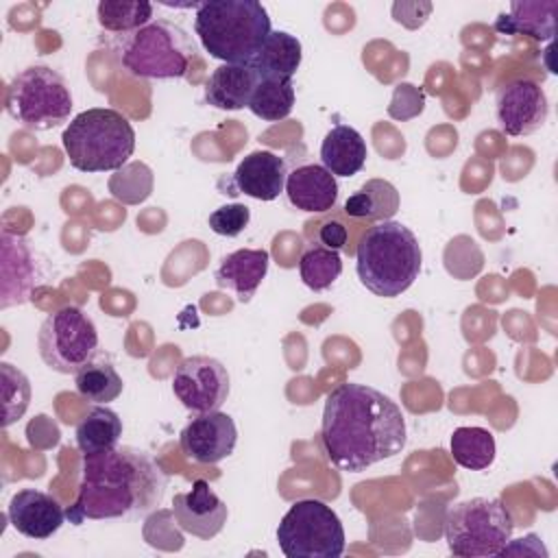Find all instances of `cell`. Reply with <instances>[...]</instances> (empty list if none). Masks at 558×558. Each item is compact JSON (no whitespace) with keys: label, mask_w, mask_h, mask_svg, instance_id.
Wrapping results in <instances>:
<instances>
[{"label":"cell","mask_w":558,"mask_h":558,"mask_svg":"<svg viewBox=\"0 0 558 558\" xmlns=\"http://www.w3.org/2000/svg\"><path fill=\"white\" fill-rule=\"evenodd\" d=\"M320 440L325 456L347 473H360L405 447L401 408L366 384H340L323 408Z\"/></svg>","instance_id":"cell-1"},{"label":"cell","mask_w":558,"mask_h":558,"mask_svg":"<svg viewBox=\"0 0 558 558\" xmlns=\"http://www.w3.org/2000/svg\"><path fill=\"white\" fill-rule=\"evenodd\" d=\"M166 473L159 462L137 447H113L85 453L74 504L65 510L70 523L129 519L161 504Z\"/></svg>","instance_id":"cell-2"},{"label":"cell","mask_w":558,"mask_h":558,"mask_svg":"<svg viewBox=\"0 0 558 558\" xmlns=\"http://www.w3.org/2000/svg\"><path fill=\"white\" fill-rule=\"evenodd\" d=\"M421 244L412 229L397 220H381L364 231L355 248L360 283L377 296L395 299L421 272Z\"/></svg>","instance_id":"cell-3"},{"label":"cell","mask_w":558,"mask_h":558,"mask_svg":"<svg viewBox=\"0 0 558 558\" xmlns=\"http://www.w3.org/2000/svg\"><path fill=\"white\" fill-rule=\"evenodd\" d=\"M194 31L209 57L248 63L272 28L257 0H205L196 7Z\"/></svg>","instance_id":"cell-4"},{"label":"cell","mask_w":558,"mask_h":558,"mask_svg":"<svg viewBox=\"0 0 558 558\" xmlns=\"http://www.w3.org/2000/svg\"><path fill=\"white\" fill-rule=\"evenodd\" d=\"M61 142L72 168L107 172L129 161L135 150V131L120 111L92 107L68 122Z\"/></svg>","instance_id":"cell-5"},{"label":"cell","mask_w":558,"mask_h":558,"mask_svg":"<svg viewBox=\"0 0 558 558\" xmlns=\"http://www.w3.org/2000/svg\"><path fill=\"white\" fill-rule=\"evenodd\" d=\"M196 54L190 35L174 22L153 20L118 41L122 68L137 78H183Z\"/></svg>","instance_id":"cell-6"},{"label":"cell","mask_w":558,"mask_h":558,"mask_svg":"<svg viewBox=\"0 0 558 558\" xmlns=\"http://www.w3.org/2000/svg\"><path fill=\"white\" fill-rule=\"evenodd\" d=\"M512 530V514L497 497L458 501L445 517V541L458 558L499 556L510 543Z\"/></svg>","instance_id":"cell-7"},{"label":"cell","mask_w":558,"mask_h":558,"mask_svg":"<svg viewBox=\"0 0 558 558\" xmlns=\"http://www.w3.org/2000/svg\"><path fill=\"white\" fill-rule=\"evenodd\" d=\"M4 107L22 126L50 131L70 120L72 94L63 76L52 68L28 65L11 78Z\"/></svg>","instance_id":"cell-8"},{"label":"cell","mask_w":558,"mask_h":558,"mask_svg":"<svg viewBox=\"0 0 558 558\" xmlns=\"http://www.w3.org/2000/svg\"><path fill=\"white\" fill-rule=\"evenodd\" d=\"M277 543L288 558H340L344 527L340 517L320 499H299L277 525Z\"/></svg>","instance_id":"cell-9"},{"label":"cell","mask_w":558,"mask_h":558,"mask_svg":"<svg viewBox=\"0 0 558 558\" xmlns=\"http://www.w3.org/2000/svg\"><path fill=\"white\" fill-rule=\"evenodd\" d=\"M37 349L48 368L76 375L98 355V329L81 307L63 305L41 323Z\"/></svg>","instance_id":"cell-10"},{"label":"cell","mask_w":558,"mask_h":558,"mask_svg":"<svg viewBox=\"0 0 558 558\" xmlns=\"http://www.w3.org/2000/svg\"><path fill=\"white\" fill-rule=\"evenodd\" d=\"M231 390L227 366L209 355H190L172 375V392L194 414L220 410Z\"/></svg>","instance_id":"cell-11"},{"label":"cell","mask_w":558,"mask_h":558,"mask_svg":"<svg viewBox=\"0 0 558 558\" xmlns=\"http://www.w3.org/2000/svg\"><path fill=\"white\" fill-rule=\"evenodd\" d=\"M549 113V102L541 83L532 78H512L495 94V116L501 133L523 137L538 131Z\"/></svg>","instance_id":"cell-12"},{"label":"cell","mask_w":558,"mask_h":558,"mask_svg":"<svg viewBox=\"0 0 558 558\" xmlns=\"http://www.w3.org/2000/svg\"><path fill=\"white\" fill-rule=\"evenodd\" d=\"M238 442V427L227 412H201L179 434L181 451L198 464H216L229 458Z\"/></svg>","instance_id":"cell-13"},{"label":"cell","mask_w":558,"mask_h":558,"mask_svg":"<svg viewBox=\"0 0 558 558\" xmlns=\"http://www.w3.org/2000/svg\"><path fill=\"white\" fill-rule=\"evenodd\" d=\"M0 251V307L7 310L31 299L35 286L41 281V270L33 246L22 235L2 231Z\"/></svg>","instance_id":"cell-14"},{"label":"cell","mask_w":558,"mask_h":558,"mask_svg":"<svg viewBox=\"0 0 558 558\" xmlns=\"http://www.w3.org/2000/svg\"><path fill=\"white\" fill-rule=\"evenodd\" d=\"M172 517L183 532L209 541L222 532L229 508L207 480H194L192 490L172 497Z\"/></svg>","instance_id":"cell-15"},{"label":"cell","mask_w":558,"mask_h":558,"mask_svg":"<svg viewBox=\"0 0 558 558\" xmlns=\"http://www.w3.org/2000/svg\"><path fill=\"white\" fill-rule=\"evenodd\" d=\"M7 517L13 530L33 541L50 538L68 519L63 506L52 495L35 488L17 490L9 501Z\"/></svg>","instance_id":"cell-16"},{"label":"cell","mask_w":558,"mask_h":558,"mask_svg":"<svg viewBox=\"0 0 558 558\" xmlns=\"http://www.w3.org/2000/svg\"><path fill=\"white\" fill-rule=\"evenodd\" d=\"M286 161L272 150L248 153L233 172L235 187L257 201H275L286 190Z\"/></svg>","instance_id":"cell-17"},{"label":"cell","mask_w":558,"mask_h":558,"mask_svg":"<svg viewBox=\"0 0 558 558\" xmlns=\"http://www.w3.org/2000/svg\"><path fill=\"white\" fill-rule=\"evenodd\" d=\"M283 192L292 207L310 214L329 211L338 201L336 177L318 163H305L288 172Z\"/></svg>","instance_id":"cell-18"},{"label":"cell","mask_w":558,"mask_h":558,"mask_svg":"<svg viewBox=\"0 0 558 558\" xmlns=\"http://www.w3.org/2000/svg\"><path fill=\"white\" fill-rule=\"evenodd\" d=\"M270 255L264 248H238L222 257L214 272L216 286L235 292V296L246 303L257 292L259 283L268 272Z\"/></svg>","instance_id":"cell-19"},{"label":"cell","mask_w":558,"mask_h":558,"mask_svg":"<svg viewBox=\"0 0 558 558\" xmlns=\"http://www.w3.org/2000/svg\"><path fill=\"white\" fill-rule=\"evenodd\" d=\"M257 83L259 76L248 63H222L205 83V102L225 111L244 109L248 107Z\"/></svg>","instance_id":"cell-20"},{"label":"cell","mask_w":558,"mask_h":558,"mask_svg":"<svg viewBox=\"0 0 558 558\" xmlns=\"http://www.w3.org/2000/svg\"><path fill=\"white\" fill-rule=\"evenodd\" d=\"M368 157L364 137L349 124H336L320 144V161L333 177L357 174Z\"/></svg>","instance_id":"cell-21"},{"label":"cell","mask_w":558,"mask_h":558,"mask_svg":"<svg viewBox=\"0 0 558 558\" xmlns=\"http://www.w3.org/2000/svg\"><path fill=\"white\" fill-rule=\"evenodd\" d=\"M301 41L286 31H270L248 65L259 78H290L301 65Z\"/></svg>","instance_id":"cell-22"},{"label":"cell","mask_w":558,"mask_h":558,"mask_svg":"<svg viewBox=\"0 0 558 558\" xmlns=\"http://www.w3.org/2000/svg\"><path fill=\"white\" fill-rule=\"evenodd\" d=\"M558 11L556 0L547 2H510V13H501L495 28L504 35H527L532 39L554 37V15Z\"/></svg>","instance_id":"cell-23"},{"label":"cell","mask_w":558,"mask_h":558,"mask_svg":"<svg viewBox=\"0 0 558 558\" xmlns=\"http://www.w3.org/2000/svg\"><path fill=\"white\" fill-rule=\"evenodd\" d=\"M122 436V418L107 405H92L87 414L78 421L74 440L78 451L85 453H100L118 447Z\"/></svg>","instance_id":"cell-24"},{"label":"cell","mask_w":558,"mask_h":558,"mask_svg":"<svg viewBox=\"0 0 558 558\" xmlns=\"http://www.w3.org/2000/svg\"><path fill=\"white\" fill-rule=\"evenodd\" d=\"M399 211V192L386 179H368L344 201V214L357 220H390Z\"/></svg>","instance_id":"cell-25"},{"label":"cell","mask_w":558,"mask_h":558,"mask_svg":"<svg viewBox=\"0 0 558 558\" xmlns=\"http://www.w3.org/2000/svg\"><path fill=\"white\" fill-rule=\"evenodd\" d=\"M449 449H451L456 464H460L462 469H469V471L488 469L493 464L495 451H497L493 432H488L484 427H475V425L453 429V434L449 438Z\"/></svg>","instance_id":"cell-26"},{"label":"cell","mask_w":558,"mask_h":558,"mask_svg":"<svg viewBox=\"0 0 558 558\" xmlns=\"http://www.w3.org/2000/svg\"><path fill=\"white\" fill-rule=\"evenodd\" d=\"M294 107V85L290 78H259L248 109L253 116L279 122L292 113Z\"/></svg>","instance_id":"cell-27"},{"label":"cell","mask_w":558,"mask_h":558,"mask_svg":"<svg viewBox=\"0 0 558 558\" xmlns=\"http://www.w3.org/2000/svg\"><path fill=\"white\" fill-rule=\"evenodd\" d=\"M76 392L98 405L116 401L124 388L122 377L111 362H89L74 375Z\"/></svg>","instance_id":"cell-28"},{"label":"cell","mask_w":558,"mask_h":558,"mask_svg":"<svg viewBox=\"0 0 558 558\" xmlns=\"http://www.w3.org/2000/svg\"><path fill=\"white\" fill-rule=\"evenodd\" d=\"M98 24L111 33H133L153 22V4L144 0H102L96 7Z\"/></svg>","instance_id":"cell-29"},{"label":"cell","mask_w":558,"mask_h":558,"mask_svg":"<svg viewBox=\"0 0 558 558\" xmlns=\"http://www.w3.org/2000/svg\"><path fill=\"white\" fill-rule=\"evenodd\" d=\"M299 275L310 290L323 292L331 288L342 275V259L338 251L325 248L323 244L312 246L299 259Z\"/></svg>","instance_id":"cell-30"},{"label":"cell","mask_w":558,"mask_h":558,"mask_svg":"<svg viewBox=\"0 0 558 558\" xmlns=\"http://www.w3.org/2000/svg\"><path fill=\"white\" fill-rule=\"evenodd\" d=\"M0 390H2V427L13 425L24 416L31 403L28 377L9 362L0 364Z\"/></svg>","instance_id":"cell-31"},{"label":"cell","mask_w":558,"mask_h":558,"mask_svg":"<svg viewBox=\"0 0 558 558\" xmlns=\"http://www.w3.org/2000/svg\"><path fill=\"white\" fill-rule=\"evenodd\" d=\"M251 220V209L242 203H231V205H222L218 209H214L207 218L209 229L218 235L225 238H235L240 235Z\"/></svg>","instance_id":"cell-32"},{"label":"cell","mask_w":558,"mask_h":558,"mask_svg":"<svg viewBox=\"0 0 558 558\" xmlns=\"http://www.w3.org/2000/svg\"><path fill=\"white\" fill-rule=\"evenodd\" d=\"M347 238H349L347 227L340 225L338 220H329V222H325V225L318 229V240H320V244H323L325 248H331V251L344 248Z\"/></svg>","instance_id":"cell-33"}]
</instances>
